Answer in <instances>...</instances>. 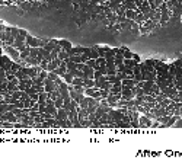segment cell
<instances>
[{
  "instance_id": "6da1fadb",
  "label": "cell",
  "mask_w": 182,
  "mask_h": 160,
  "mask_svg": "<svg viewBox=\"0 0 182 160\" xmlns=\"http://www.w3.org/2000/svg\"><path fill=\"white\" fill-rule=\"evenodd\" d=\"M63 60H60V58H55V60H51L48 64V67H47V71H54L55 68H57L60 64H61Z\"/></svg>"
}]
</instances>
